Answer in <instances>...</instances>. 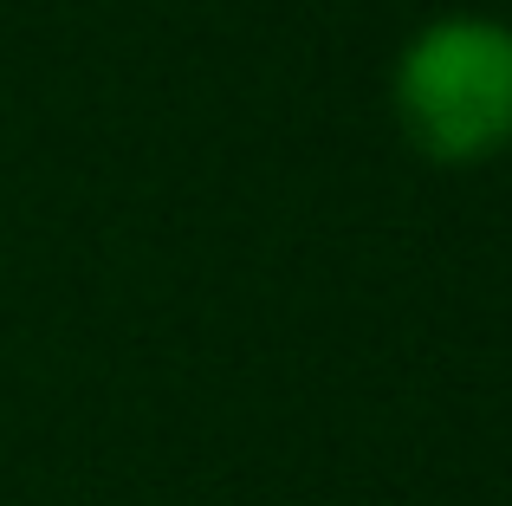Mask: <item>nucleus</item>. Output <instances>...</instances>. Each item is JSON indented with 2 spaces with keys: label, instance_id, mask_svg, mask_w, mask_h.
<instances>
[{
  "label": "nucleus",
  "instance_id": "obj_1",
  "mask_svg": "<svg viewBox=\"0 0 512 506\" xmlns=\"http://www.w3.org/2000/svg\"><path fill=\"white\" fill-rule=\"evenodd\" d=\"M389 117L435 169H487L512 150V20L435 13L389 65Z\"/></svg>",
  "mask_w": 512,
  "mask_h": 506
}]
</instances>
